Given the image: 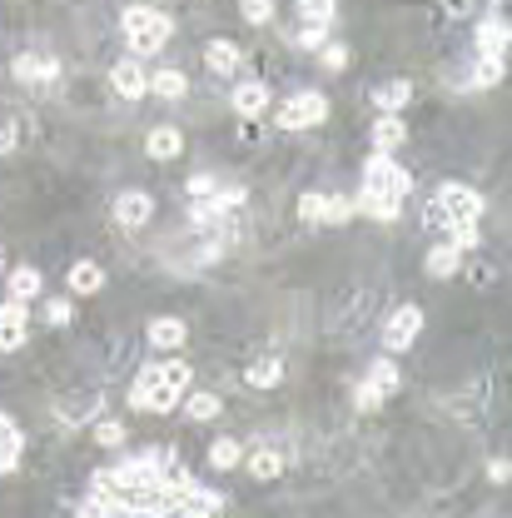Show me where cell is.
<instances>
[{"label":"cell","mask_w":512,"mask_h":518,"mask_svg":"<svg viewBox=\"0 0 512 518\" xmlns=\"http://www.w3.org/2000/svg\"><path fill=\"white\" fill-rule=\"evenodd\" d=\"M179 399H185V389L164 379L160 364H145L135 374V384H130V404L150 409V414H169V409H179Z\"/></svg>","instance_id":"cell-2"},{"label":"cell","mask_w":512,"mask_h":518,"mask_svg":"<svg viewBox=\"0 0 512 518\" xmlns=\"http://www.w3.org/2000/svg\"><path fill=\"white\" fill-rule=\"evenodd\" d=\"M179 150H185V135H179L175 125H154L150 135H145V155H150V160H175Z\"/></svg>","instance_id":"cell-17"},{"label":"cell","mask_w":512,"mask_h":518,"mask_svg":"<svg viewBox=\"0 0 512 518\" xmlns=\"http://www.w3.org/2000/svg\"><path fill=\"white\" fill-rule=\"evenodd\" d=\"M229 100H234L239 120H259V115L269 110V100H274V95H269V85H264V80H244V85H234V95H229Z\"/></svg>","instance_id":"cell-10"},{"label":"cell","mask_w":512,"mask_h":518,"mask_svg":"<svg viewBox=\"0 0 512 518\" xmlns=\"http://www.w3.org/2000/svg\"><path fill=\"white\" fill-rule=\"evenodd\" d=\"M214 219H224L219 210H214V200H194V204H189V225H194V229H209Z\"/></svg>","instance_id":"cell-39"},{"label":"cell","mask_w":512,"mask_h":518,"mask_svg":"<svg viewBox=\"0 0 512 518\" xmlns=\"http://www.w3.org/2000/svg\"><path fill=\"white\" fill-rule=\"evenodd\" d=\"M244 379H249V389H279V384H284V359H274V355L254 359Z\"/></svg>","instance_id":"cell-24"},{"label":"cell","mask_w":512,"mask_h":518,"mask_svg":"<svg viewBox=\"0 0 512 518\" xmlns=\"http://www.w3.org/2000/svg\"><path fill=\"white\" fill-rule=\"evenodd\" d=\"M65 284H70V294H100L105 290V269L95 265V259H75L70 275H65Z\"/></svg>","instance_id":"cell-19"},{"label":"cell","mask_w":512,"mask_h":518,"mask_svg":"<svg viewBox=\"0 0 512 518\" xmlns=\"http://www.w3.org/2000/svg\"><path fill=\"white\" fill-rule=\"evenodd\" d=\"M125 439H130V429L120 418H100V424H95V443H100V449H125Z\"/></svg>","instance_id":"cell-32"},{"label":"cell","mask_w":512,"mask_h":518,"mask_svg":"<svg viewBox=\"0 0 512 518\" xmlns=\"http://www.w3.org/2000/svg\"><path fill=\"white\" fill-rule=\"evenodd\" d=\"M403 139H408L403 115H378V120H374V150H378V155H393Z\"/></svg>","instance_id":"cell-16"},{"label":"cell","mask_w":512,"mask_h":518,"mask_svg":"<svg viewBox=\"0 0 512 518\" xmlns=\"http://www.w3.org/2000/svg\"><path fill=\"white\" fill-rule=\"evenodd\" d=\"M349 219H353V200H349V195H328L324 225H349Z\"/></svg>","instance_id":"cell-35"},{"label":"cell","mask_w":512,"mask_h":518,"mask_svg":"<svg viewBox=\"0 0 512 518\" xmlns=\"http://www.w3.org/2000/svg\"><path fill=\"white\" fill-rule=\"evenodd\" d=\"M319 65H324L328 76H343V70H349V45H334V40H328L324 51H319Z\"/></svg>","instance_id":"cell-34"},{"label":"cell","mask_w":512,"mask_h":518,"mask_svg":"<svg viewBox=\"0 0 512 518\" xmlns=\"http://www.w3.org/2000/svg\"><path fill=\"white\" fill-rule=\"evenodd\" d=\"M487 479H492V483H508L512 479V464H508V458H487Z\"/></svg>","instance_id":"cell-45"},{"label":"cell","mask_w":512,"mask_h":518,"mask_svg":"<svg viewBox=\"0 0 512 518\" xmlns=\"http://www.w3.org/2000/svg\"><path fill=\"white\" fill-rule=\"evenodd\" d=\"M45 319H51L55 329L70 324V319H75V304H70V299H51V304H45Z\"/></svg>","instance_id":"cell-41"},{"label":"cell","mask_w":512,"mask_h":518,"mask_svg":"<svg viewBox=\"0 0 512 518\" xmlns=\"http://www.w3.org/2000/svg\"><path fill=\"white\" fill-rule=\"evenodd\" d=\"M383 399H388V394L378 389V384H368V379H363L358 389H353V404H358L363 414H368V409H383Z\"/></svg>","instance_id":"cell-38"},{"label":"cell","mask_w":512,"mask_h":518,"mask_svg":"<svg viewBox=\"0 0 512 518\" xmlns=\"http://www.w3.org/2000/svg\"><path fill=\"white\" fill-rule=\"evenodd\" d=\"M408 100H413V80H388V85H378L374 90V105H378V115H403L408 110Z\"/></svg>","instance_id":"cell-14"},{"label":"cell","mask_w":512,"mask_h":518,"mask_svg":"<svg viewBox=\"0 0 512 518\" xmlns=\"http://www.w3.org/2000/svg\"><path fill=\"white\" fill-rule=\"evenodd\" d=\"M294 45H299V51H324V45H328V30L324 26H303L299 36H294Z\"/></svg>","instance_id":"cell-40"},{"label":"cell","mask_w":512,"mask_h":518,"mask_svg":"<svg viewBox=\"0 0 512 518\" xmlns=\"http://www.w3.org/2000/svg\"><path fill=\"white\" fill-rule=\"evenodd\" d=\"M219 409H224V404H219V394H189V399H185V418H189V424H209V418H219Z\"/></svg>","instance_id":"cell-28"},{"label":"cell","mask_w":512,"mask_h":518,"mask_svg":"<svg viewBox=\"0 0 512 518\" xmlns=\"http://www.w3.org/2000/svg\"><path fill=\"white\" fill-rule=\"evenodd\" d=\"M502 76H508V65H502V60H492V55H477V65H473V90L502 85Z\"/></svg>","instance_id":"cell-29"},{"label":"cell","mask_w":512,"mask_h":518,"mask_svg":"<svg viewBox=\"0 0 512 518\" xmlns=\"http://www.w3.org/2000/svg\"><path fill=\"white\" fill-rule=\"evenodd\" d=\"M443 15H453V20H468V15H473V0H443Z\"/></svg>","instance_id":"cell-46"},{"label":"cell","mask_w":512,"mask_h":518,"mask_svg":"<svg viewBox=\"0 0 512 518\" xmlns=\"http://www.w3.org/2000/svg\"><path fill=\"white\" fill-rule=\"evenodd\" d=\"M324 204H328V195H299V219L303 225H324Z\"/></svg>","instance_id":"cell-36"},{"label":"cell","mask_w":512,"mask_h":518,"mask_svg":"<svg viewBox=\"0 0 512 518\" xmlns=\"http://www.w3.org/2000/svg\"><path fill=\"white\" fill-rule=\"evenodd\" d=\"M398 379H403V374H398V364H393V355L374 359V369H368V384H378L383 394H393V389H398Z\"/></svg>","instance_id":"cell-31"},{"label":"cell","mask_w":512,"mask_h":518,"mask_svg":"<svg viewBox=\"0 0 512 518\" xmlns=\"http://www.w3.org/2000/svg\"><path fill=\"white\" fill-rule=\"evenodd\" d=\"M110 85L120 90L125 100H139V95H150V76H145V65H139V55H130V60H114Z\"/></svg>","instance_id":"cell-8"},{"label":"cell","mask_w":512,"mask_h":518,"mask_svg":"<svg viewBox=\"0 0 512 518\" xmlns=\"http://www.w3.org/2000/svg\"><path fill=\"white\" fill-rule=\"evenodd\" d=\"M244 464V443L229 439V434H219V439L209 443V468H219V474H229V468Z\"/></svg>","instance_id":"cell-23"},{"label":"cell","mask_w":512,"mask_h":518,"mask_svg":"<svg viewBox=\"0 0 512 518\" xmlns=\"http://www.w3.org/2000/svg\"><path fill=\"white\" fill-rule=\"evenodd\" d=\"M114 219H120L125 229H145L154 219V200L145 190H125L120 200H114Z\"/></svg>","instance_id":"cell-9"},{"label":"cell","mask_w":512,"mask_h":518,"mask_svg":"<svg viewBox=\"0 0 512 518\" xmlns=\"http://www.w3.org/2000/svg\"><path fill=\"white\" fill-rule=\"evenodd\" d=\"M418 334H423V309L418 304H398L383 324V349L388 355H403V349L418 344Z\"/></svg>","instance_id":"cell-5"},{"label":"cell","mask_w":512,"mask_h":518,"mask_svg":"<svg viewBox=\"0 0 512 518\" xmlns=\"http://www.w3.org/2000/svg\"><path fill=\"white\" fill-rule=\"evenodd\" d=\"M244 464H249V474H254V479H279L288 458L279 454V449H254V454H244Z\"/></svg>","instance_id":"cell-26"},{"label":"cell","mask_w":512,"mask_h":518,"mask_svg":"<svg viewBox=\"0 0 512 518\" xmlns=\"http://www.w3.org/2000/svg\"><path fill=\"white\" fill-rule=\"evenodd\" d=\"M185 190L194 195V200H209V195L219 190V179H214V175H189V185H185Z\"/></svg>","instance_id":"cell-43"},{"label":"cell","mask_w":512,"mask_h":518,"mask_svg":"<svg viewBox=\"0 0 512 518\" xmlns=\"http://www.w3.org/2000/svg\"><path fill=\"white\" fill-rule=\"evenodd\" d=\"M204 65H209V76H234L239 70V45L234 40H209V45H204Z\"/></svg>","instance_id":"cell-21"},{"label":"cell","mask_w":512,"mask_h":518,"mask_svg":"<svg viewBox=\"0 0 512 518\" xmlns=\"http://www.w3.org/2000/svg\"><path fill=\"white\" fill-rule=\"evenodd\" d=\"M160 374H164L169 384H179V389L189 394V379H194V374H189V364H185V359H175V364H160Z\"/></svg>","instance_id":"cell-42"},{"label":"cell","mask_w":512,"mask_h":518,"mask_svg":"<svg viewBox=\"0 0 512 518\" xmlns=\"http://www.w3.org/2000/svg\"><path fill=\"white\" fill-rule=\"evenodd\" d=\"M15 80L51 85V80H60V60H51V55H15Z\"/></svg>","instance_id":"cell-12"},{"label":"cell","mask_w":512,"mask_h":518,"mask_svg":"<svg viewBox=\"0 0 512 518\" xmlns=\"http://www.w3.org/2000/svg\"><path fill=\"white\" fill-rule=\"evenodd\" d=\"M462 265H468V259H462V254L453 250L448 240H443V244H433V250H428V275H433V279H453V275H458Z\"/></svg>","instance_id":"cell-22"},{"label":"cell","mask_w":512,"mask_h":518,"mask_svg":"<svg viewBox=\"0 0 512 518\" xmlns=\"http://www.w3.org/2000/svg\"><path fill=\"white\" fill-rule=\"evenodd\" d=\"M185 339H189L185 319H175V315L150 319V344H154V349H185Z\"/></svg>","instance_id":"cell-18"},{"label":"cell","mask_w":512,"mask_h":518,"mask_svg":"<svg viewBox=\"0 0 512 518\" xmlns=\"http://www.w3.org/2000/svg\"><path fill=\"white\" fill-rule=\"evenodd\" d=\"M433 200L443 204V215H448L453 225H477V219H483V195L468 190V185H458V179H448Z\"/></svg>","instance_id":"cell-6"},{"label":"cell","mask_w":512,"mask_h":518,"mask_svg":"<svg viewBox=\"0 0 512 518\" xmlns=\"http://www.w3.org/2000/svg\"><path fill=\"white\" fill-rule=\"evenodd\" d=\"M179 504H185L189 518H219V508H224V498L214 489H204V483H189L185 493H179Z\"/></svg>","instance_id":"cell-13"},{"label":"cell","mask_w":512,"mask_h":518,"mask_svg":"<svg viewBox=\"0 0 512 518\" xmlns=\"http://www.w3.org/2000/svg\"><path fill=\"white\" fill-rule=\"evenodd\" d=\"M508 40H512V30H508V20H483L477 26V55H492V60H502L508 55Z\"/></svg>","instance_id":"cell-15"},{"label":"cell","mask_w":512,"mask_h":518,"mask_svg":"<svg viewBox=\"0 0 512 518\" xmlns=\"http://www.w3.org/2000/svg\"><path fill=\"white\" fill-rule=\"evenodd\" d=\"M40 269H30V265H20V269H11V299H35L40 294Z\"/></svg>","instance_id":"cell-30"},{"label":"cell","mask_w":512,"mask_h":518,"mask_svg":"<svg viewBox=\"0 0 512 518\" xmlns=\"http://www.w3.org/2000/svg\"><path fill=\"white\" fill-rule=\"evenodd\" d=\"M26 324H30L26 299H0V355H15L26 344Z\"/></svg>","instance_id":"cell-7"},{"label":"cell","mask_w":512,"mask_h":518,"mask_svg":"<svg viewBox=\"0 0 512 518\" xmlns=\"http://www.w3.org/2000/svg\"><path fill=\"white\" fill-rule=\"evenodd\" d=\"M274 0H239V15H244V20H249V26H269V20H274Z\"/></svg>","instance_id":"cell-33"},{"label":"cell","mask_w":512,"mask_h":518,"mask_svg":"<svg viewBox=\"0 0 512 518\" xmlns=\"http://www.w3.org/2000/svg\"><path fill=\"white\" fill-rule=\"evenodd\" d=\"M328 120V95L319 90H299V95H288L279 105V125L284 130H309V125H324Z\"/></svg>","instance_id":"cell-3"},{"label":"cell","mask_w":512,"mask_h":518,"mask_svg":"<svg viewBox=\"0 0 512 518\" xmlns=\"http://www.w3.org/2000/svg\"><path fill=\"white\" fill-rule=\"evenodd\" d=\"M363 185H368V190H383V195H398V200L413 195V175L398 160H388V155H378V150L368 155V164H363Z\"/></svg>","instance_id":"cell-4"},{"label":"cell","mask_w":512,"mask_h":518,"mask_svg":"<svg viewBox=\"0 0 512 518\" xmlns=\"http://www.w3.org/2000/svg\"><path fill=\"white\" fill-rule=\"evenodd\" d=\"M20 449H26V434L15 429L11 418H5V409H0V474H11L20 464Z\"/></svg>","instance_id":"cell-20"},{"label":"cell","mask_w":512,"mask_h":518,"mask_svg":"<svg viewBox=\"0 0 512 518\" xmlns=\"http://www.w3.org/2000/svg\"><path fill=\"white\" fill-rule=\"evenodd\" d=\"M294 11H299L303 26H324V30H328V26L338 20V0H299Z\"/></svg>","instance_id":"cell-27"},{"label":"cell","mask_w":512,"mask_h":518,"mask_svg":"<svg viewBox=\"0 0 512 518\" xmlns=\"http://www.w3.org/2000/svg\"><path fill=\"white\" fill-rule=\"evenodd\" d=\"M11 150H15V130L0 125V155H11Z\"/></svg>","instance_id":"cell-47"},{"label":"cell","mask_w":512,"mask_h":518,"mask_svg":"<svg viewBox=\"0 0 512 518\" xmlns=\"http://www.w3.org/2000/svg\"><path fill=\"white\" fill-rule=\"evenodd\" d=\"M353 210H363V215L378 219V225H393L398 210H403V200H398V195H383V190H368V185H363L358 200H353Z\"/></svg>","instance_id":"cell-11"},{"label":"cell","mask_w":512,"mask_h":518,"mask_svg":"<svg viewBox=\"0 0 512 518\" xmlns=\"http://www.w3.org/2000/svg\"><path fill=\"white\" fill-rule=\"evenodd\" d=\"M175 36V20L164 11H154V5H130L125 11V40H130V55H160L164 40Z\"/></svg>","instance_id":"cell-1"},{"label":"cell","mask_w":512,"mask_h":518,"mask_svg":"<svg viewBox=\"0 0 512 518\" xmlns=\"http://www.w3.org/2000/svg\"><path fill=\"white\" fill-rule=\"evenodd\" d=\"M423 215H428V219H423L428 229H448V225H453V219L443 215V204H437V200H428V210H423Z\"/></svg>","instance_id":"cell-44"},{"label":"cell","mask_w":512,"mask_h":518,"mask_svg":"<svg viewBox=\"0 0 512 518\" xmlns=\"http://www.w3.org/2000/svg\"><path fill=\"white\" fill-rule=\"evenodd\" d=\"M448 244L458 254H473L477 250V225H448Z\"/></svg>","instance_id":"cell-37"},{"label":"cell","mask_w":512,"mask_h":518,"mask_svg":"<svg viewBox=\"0 0 512 518\" xmlns=\"http://www.w3.org/2000/svg\"><path fill=\"white\" fill-rule=\"evenodd\" d=\"M150 90L160 95V100H179V95L189 90V76L185 70H175V65H164V70H154L150 76Z\"/></svg>","instance_id":"cell-25"}]
</instances>
